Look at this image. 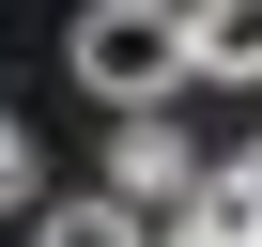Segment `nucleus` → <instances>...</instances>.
<instances>
[{"label": "nucleus", "mask_w": 262, "mask_h": 247, "mask_svg": "<svg viewBox=\"0 0 262 247\" xmlns=\"http://www.w3.org/2000/svg\"><path fill=\"white\" fill-rule=\"evenodd\" d=\"M62 62H77V93H108V108H170V93L201 77V31H185V0H77Z\"/></svg>", "instance_id": "nucleus-1"}, {"label": "nucleus", "mask_w": 262, "mask_h": 247, "mask_svg": "<svg viewBox=\"0 0 262 247\" xmlns=\"http://www.w3.org/2000/svg\"><path fill=\"white\" fill-rule=\"evenodd\" d=\"M201 139H185V123L170 108H123V139H108V201H139V216H201Z\"/></svg>", "instance_id": "nucleus-2"}, {"label": "nucleus", "mask_w": 262, "mask_h": 247, "mask_svg": "<svg viewBox=\"0 0 262 247\" xmlns=\"http://www.w3.org/2000/svg\"><path fill=\"white\" fill-rule=\"evenodd\" d=\"M185 31H201V77L262 93V0H185Z\"/></svg>", "instance_id": "nucleus-3"}, {"label": "nucleus", "mask_w": 262, "mask_h": 247, "mask_svg": "<svg viewBox=\"0 0 262 247\" xmlns=\"http://www.w3.org/2000/svg\"><path fill=\"white\" fill-rule=\"evenodd\" d=\"M31 247H170V232H155L139 201H47V216H31Z\"/></svg>", "instance_id": "nucleus-4"}, {"label": "nucleus", "mask_w": 262, "mask_h": 247, "mask_svg": "<svg viewBox=\"0 0 262 247\" xmlns=\"http://www.w3.org/2000/svg\"><path fill=\"white\" fill-rule=\"evenodd\" d=\"M170 247H262V232H247V216H231V201L201 186V216H170Z\"/></svg>", "instance_id": "nucleus-5"}, {"label": "nucleus", "mask_w": 262, "mask_h": 247, "mask_svg": "<svg viewBox=\"0 0 262 247\" xmlns=\"http://www.w3.org/2000/svg\"><path fill=\"white\" fill-rule=\"evenodd\" d=\"M16 201H31V123L0 108V216H16Z\"/></svg>", "instance_id": "nucleus-6"}, {"label": "nucleus", "mask_w": 262, "mask_h": 247, "mask_svg": "<svg viewBox=\"0 0 262 247\" xmlns=\"http://www.w3.org/2000/svg\"><path fill=\"white\" fill-rule=\"evenodd\" d=\"M216 201H231V216H247V232H262V139H247V155H231V170H216Z\"/></svg>", "instance_id": "nucleus-7"}]
</instances>
